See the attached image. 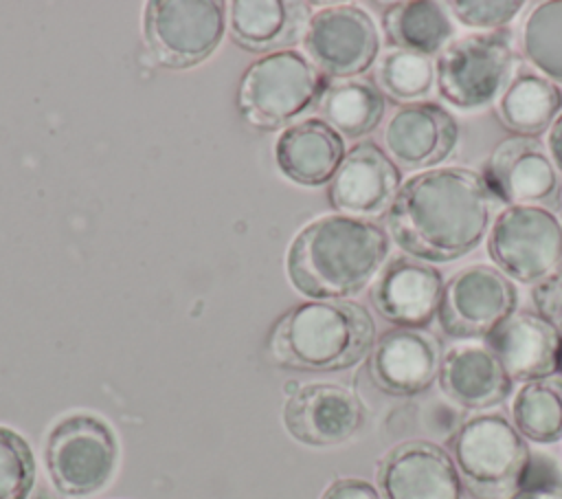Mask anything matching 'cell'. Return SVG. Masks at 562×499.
<instances>
[{
  "label": "cell",
  "mask_w": 562,
  "mask_h": 499,
  "mask_svg": "<svg viewBox=\"0 0 562 499\" xmlns=\"http://www.w3.org/2000/svg\"><path fill=\"white\" fill-rule=\"evenodd\" d=\"M547 152H549L555 169L562 176V112L558 114V119L551 123V127L547 132Z\"/></svg>",
  "instance_id": "836d02e7"
},
{
  "label": "cell",
  "mask_w": 562,
  "mask_h": 499,
  "mask_svg": "<svg viewBox=\"0 0 562 499\" xmlns=\"http://www.w3.org/2000/svg\"><path fill=\"white\" fill-rule=\"evenodd\" d=\"M441 358L443 347L432 332L391 328L375 339L367 356V374L382 393L411 398L437 382Z\"/></svg>",
  "instance_id": "9a60e30c"
},
{
  "label": "cell",
  "mask_w": 562,
  "mask_h": 499,
  "mask_svg": "<svg viewBox=\"0 0 562 499\" xmlns=\"http://www.w3.org/2000/svg\"><path fill=\"white\" fill-rule=\"evenodd\" d=\"M327 88L325 75L301 53H270L241 77L237 106L255 130H279L312 110Z\"/></svg>",
  "instance_id": "8992f818"
},
{
  "label": "cell",
  "mask_w": 562,
  "mask_h": 499,
  "mask_svg": "<svg viewBox=\"0 0 562 499\" xmlns=\"http://www.w3.org/2000/svg\"><path fill=\"white\" fill-rule=\"evenodd\" d=\"M391 48L437 57L454 40V22L446 4L432 0H404L384 7L380 18Z\"/></svg>",
  "instance_id": "cb8c5ba5"
},
{
  "label": "cell",
  "mask_w": 562,
  "mask_h": 499,
  "mask_svg": "<svg viewBox=\"0 0 562 499\" xmlns=\"http://www.w3.org/2000/svg\"><path fill=\"white\" fill-rule=\"evenodd\" d=\"M492 266L518 284H538L562 266V220L555 211L507 204L485 237Z\"/></svg>",
  "instance_id": "ba28073f"
},
{
  "label": "cell",
  "mask_w": 562,
  "mask_h": 499,
  "mask_svg": "<svg viewBox=\"0 0 562 499\" xmlns=\"http://www.w3.org/2000/svg\"><path fill=\"white\" fill-rule=\"evenodd\" d=\"M448 453L465 492L476 499H505L527 477L531 451L509 415L481 411L461 420L448 440Z\"/></svg>",
  "instance_id": "277c9868"
},
{
  "label": "cell",
  "mask_w": 562,
  "mask_h": 499,
  "mask_svg": "<svg viewBox=\"0 0 562 499\" xmlns=\"http://www.w3.org/2000/svg\"><path fill=\"white\" fill-rule=\"evenodd\" d=\"M560 374H562V369H560Z\"/></svg>",
  "instance_id": "e575fe53"
},
{
  "label": "cell",
  "mask_w": 562,
  "mask_h": 499,
  "mask_svg": "<svg viewBox=\"0 0 562 499\" xmlns=\"http://www.w3.org/2000/svg\"><path fill=\"white\" fill-rule=\"evenodd\" d=\"M522 55L525 59L562 86V0L538 2L522 22Z\"/></svg>",
  "instance_id": "83f0119b"
},
{
  "label": "cell",
  "mask_w": 562,
  "mask_h": 499,
  "mask_svg": "<svg viewBox=\"0 0 562 499\" xmlns=\"http://www.w3.org/2000/svg\"><path fill=\"white\" fill-rule=\"evenodd\" d=\"M494 204L481 171L441 165L402 182L386 209V233L402 253L428 264H448L487 237Z\"/></svg>",
  "instance_id": "6da1fadb"
},
{
  "label": "cell",
  "mask_w": 562,
  "mask_h": 499,
  "mask_svg": "<svg viewBox=\"0 0 562 499\" xmlns=\"http://www.w3.org/2000/svg\"><path fill=\"white\" fill-rule=\"evenodd\" d=\"M375 86L393 103H419L435 86V62L413 51L389 48L375 64Z\"/></svg>",
  "instance_id": "4316f807"
},
{
  "label": "cell",
  "mask_w": 562,
  "mask_h": 499,
  "mask_svg": "<svg viewBox=\"0 0 562 499\" xmlns=\"http://www.w3.org/2000/svg\"><path fill=\"white\" fill-rule=\"evenodd\" d=\"M233 40L248 51H268L292 44L307 29V7L288 0L231 2Z\"/></svg>",
  "instance_id": "7402d4cb"
},
{
  "label": "cell",
  "mask_w": 562,
  "mask_h": 499,
  "mask_svg": "<svg viewBox=\"0 0 562 499\" xmlns=\"http://www.w3.org/2000/svg\"><path fill=\"white\" fill-rule=\"evenodd\" d=\"M448 9L459 24L468 29H479V33H487V31H505L525 9V2L520 0H452L448 2Z\"/></svg>",
  "instance_id": "f546056e"
},
{
  "label": "cell",
  "mask_w": 562,
  "mask_h": 499,
  "mask_svg": "<svg viewBox=\"0 0 562 499\" xmlns=\"http://www.w3.org/2000/svg\"><path fill=\"white\" fill-rule=\"evenodd\" d=\"M323 121L340 136L360 138L371 134L384 119L386 99L375 81L353 77L327 84L318 101Z\"/></svg>",
  "instance_id": "d4e9b609"
},
{
  "label": "cell",
  "mask_w": 562,
  "mask_h": 499,
  "mask_svg": "<svg viewBox=\"0 0 562 499\" xmlns=\"http://www.w3.org/2000/svg\"><path fill=\"white\" fill-rule=\"evenodd\" d=\"M382 499H465V486L448 448L415 437L393 444L375 462Z\"/></svg>",
  "instance_id": "7c38bea8"
},
{
  "label": "cell",
  "mask_w": 562,
  "mask_h": 499,
  "mask_svg": "<svg viewBox=\"0 0 562 499\" xmlns=\"http://www.w3.org/2000/svg\"><path fill=\"white\" fill-rule=\"evenodd\" d=\"M483 178L496 200L555 211L562 200V176L547 145L533 136H509L487 156Z\"/></svg>",
  "instance_id": "4fadbf2b"
},
{
  "label": "cell",
  "mask_w": 562,
  "mask_h": 499,
  "mask_svg": "<svg viewBox=\"0 0 562 499\" xmlns=\"http://www.w3.org/2000/svg\"><path fill=\"white\" fill-rule=\"evenodd\" d=\"M496 119L514 136L549 132L562 112V88L536 70L520 68L494 106Z\"/></svg>",
  "instance_id": "603a6c76"
},
{
  "label": "cell",
  "mask_w": 562,
  "mask_h": 499,
  "mask_svg": "<svg viewBox=\"0 0 562 499\" xmlns=\"http://www.w3.org/2000/svg\"><path fill=\"white\" fill-rule=\"evenodd\" d=\"M443 273L428 262L400 253L378 273L369 297L378 314L395 328L426 330L443 295Z\"/></svg>",
  "instance_id": "2e32d148"
},
{
  "label": "cell",
  "mask_w": 562,
  "mask_h": 499,
  "mask_svg": "<svg viewBox=\"0 0 562 499\" xmlns=\"http://www.w3.org/2000/svg\"><path fill=\"white\" fill-rule=\"evenodd\" d=\"M375 343V321L356 301H305L285 310L268 334V358L292 372L329 374L358 365Z\"/></svg>",
  "instance_id": "3957f363"
},
{
  "label": "cell",
  "mask_w": 562,
  "mask_h": 499,
  "mask_svg": "<svg viewBox=\"0 0 562 499\" xmlns=\"http://www.w3.org/2000/svg\"><path fill=\"white\" fill-rule=\"evenodd\" d=\"M520 68L512 31H474L435 57V86L452 108L479 110L496 103Z\"/></svg>",
  "instance_id": "5b68a950"
},
{
  "label": "cell",
  "mask_w": 562,
  "mask_h": 499,
  "mask_svg": "<svg viewBox=\"0 0 562 499\" xmlns=\"http://www.w3.org/2000/svg\"><path fill=\"white\" fill-rule=\"evenodd\" d=\"M402 187V169L375 141H360L347 149L327 185L329 204L342 215H375L391 207Z\"/></svg>",
  "instance_id": "ac0fdd59"
},
{
  "label": "cell",
  "mask_w": 562,
  "mask_h": 499,
  "mask_svg": "<svg viewBox=\"0 0 562 499\" xmlns=\"http://www.w3.org/2000/svg\"><path fill=\"white\" fill-rule=\"evenodd\" d=\"M50 484L66 499L99 495L119 466V442L112 426L92 413L57 420L44 442Z\"/></svg>",
  "instance_id": "52a82bcc"
},
{
  "label": "cell",
  "mask_w": 562,
  "mask_h": 499,
  "mask_svg": "<svg viewBox=\"0 0 562 499\" xmlns=\"http://www.w3.org/2000/svg\"><path fill=\"white\" fill-rule=\"evenodd\" d=\"M509 420L533 444L562 440V376L522 382L509 404Z\"/></svg>",
  "instance_id": "484cf974"
},
{
  "label": "cell",
  "mask_w": 562,
  "mask_h": 499,
  "mask_svg": "<svg viewBox=\"0 0 562 499\" xmlns=\"http://www.w3.org/2000/svg\"><path fill=\"white\" fill-rule=\"evenodd\" d=\"M514 382L558 376L562 369V332L536 310L518 308L487 339Z\"/></svg>",
  "instance_id": "ffe728a7"
},
{
  "label": "cell",
  "mask_w": 562,
  "mask_h": 499,
  "mask_svg": "<svg viewBox=\"0 0 562 499\" xmlns=\"http://www.w3.org/2000/svg\"><path fill=\"white\" fill-rule=\"evenodd\" d=\"M505 499H562V477L553 475H531L527 473L525 481L509 492Z\"/></svg>",
  "instance_id": "1f68e13d"
},
{
  "label": "cell",
  "mask_w": 562,
  "mask_h": 499,
  "mask_svg": "<svg viewBox=\"0 0 562 499\" xmlns=\"http://www.w3.org/2000/svg\"><path fill=\"white\" fill-rule=\"evenodd\" d=\"M143 33L151 55L169 68L206 59L224 35V4L215 0H151Z\"/></svg>",
  "instance_id": "30bf717a"
},
{
  "label": "cell",
  "mask_w": 562,
  "mask_h": 499,
  "mask_svg": "<svg viewBox=\"0 0 562 499\" xmlns=\"http://www.w3.org/2000/svg\"><path fill=\"white\" fill-rule=\"evenodd\" d=\"M345 154L342 136L323 119H305L290 125L274 147L283 176L305 187L329 185Z\"/></svg>",
  "instance_id": "44dd1931"
},
{
  "label": "cell",
  "mask_w": 562,
  "mask_h": 499,
  "mask_svg": "<svg viewBox=\"0 0 562 499\" xmlns=\"http://www.w3.org/2000/svg\"><path fill=\"white\" fill-rule=\"evenodd\" d=\"M310 62L334 79H353L367 73L380 55V31L358 4H329L312 13L305 29Z\"/></svg>",
  "instance_id": "8fae6325"
},
{
  "label": "cell",
  "mask_w": 562,
  "mask_h": 499,
  "mask_svg": "<svg viewBox=\"0 0 562 499\" xmlns=\"http://www.w3.org/2000/svg\"><path fill=\"white\" fill-rule=\"evenodd\" d=\"M384 152L406 171L441 167L459 145V123L437 101L400 106L384 127Z\"/></svg>",
  "instance_id": "e0dca14e"
},
{
  "label": "cell",
  "mask_w": 562,
  "mask_h": 499,
  "mask_svg": "<svg viewBox=\"0 0 562 499\" xmlns=\"http://www.w3.org/2000/svg\"><path fill=\"white\" fill-rule=\"evenodd\" d=\"M533 310L562 332V266L531 286Z\"/></svg>",
  "instance_id": "4dcf8cb0"
},
{
  "label": "cell",
  "mask_w": 562,
  "mask_h": 499,
  "mask_svg": "<svg viewBox=\"0 0 562 499\" xmlns=\"http://www.w3.org/2000/svg\"><path fill=\"white\" fill-rule=\"evenodd\" d=\"M367 411L356 391L338 382H307L283 402V426L299 444L334 448L353 440Z\"/></svg>",
  "instance_id": "5bb4252c"
},
{
  "label": "cell",
  "mask_w": 562,
  "mask_h": 499,
  "mask_svg": "<svg viewBox=\"0 0 562 499\" xmlns=\"http://www.w3.org/2000/svg\"><path fill=\"white\" fill-rule=\"evenodd\" d=\"M35 475L37 466L29 442L0 424V499H29Z\"/></svg>",
  "instance_id": "f1b7e54d"
},
{
  "label": "cell",
  "mask_w": 562,
  "mask_h": 499,
  "mask_svg": "<svg viewBox=\"0 0 562 499\" xmlns=\"http://www.w3.org/2000/svg\"><path fill=\"white\" fill-rule=\"evenodd\" d=\"M389 233L364 218L323 215L303 226L288 251L292 286L314 301H345L362 292L382 270Z\"/></svg>",
  "instance_id": "7a4b0ae2"
},
{
  "label": "cell",
  "mask_w": 562,
  "mask_h": 499,
  "mask_svg": "<svg viewBox=\"0 0 562 499\" xmlns=\"http://www.w3.org/2000/svg\"><path fill=\"white\" fill-rule=\"evenodd\" d=\"M321 499H382V495L362 477H338L321 492Z\"/></svg>",
  "instance_id": "d6a6232c"
},
{
  "label": "cell",
  "mask_w": 562,
  "mask_h": 499,
  "mask_svg": "<svg viewBox=\"0 0 562 499\" xmlns=\"http://www.w3.org/2000/svg\"><path fill=\"white\" fill-rule=\"evenodd\" d=\"M516 310V284L492 264H470L446 281L437 321L454 341H485Z\"/></svg>",
  "instance_id": "9c48e42d"
},
{
  "label": "cell",
  "mask_w": 562,
  "mask_h": 499,
  "mask_svg": "<svg viewBox=\"0 0 562 499\" xmlns=\"http://www.w3.org/2000/svg\"><path fill=\"white\" fill-rule=\"evenodd\" d=\"M437 382L448 402L472 413L492 411L514 393V380L485 341H459L446 350Z\"/></svg>",
  "instance_id": "d6986e66"
}]
</instances>
